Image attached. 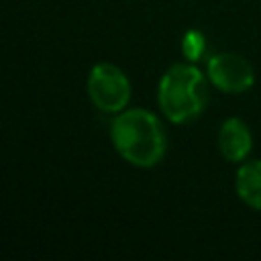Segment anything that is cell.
I'll return each mask as SVG.
<instances>
[{"label":"cell","instance_id":"obj_1","mask_svg":"<svg viewBox=\"0 0 261 261\" xmlns=\"http://www.w3.org/2000/svg\"><path fill=\"white\" fill-rule=\"evenodd\" d=\"M110 135L120 157L137 167H153L165 155V130L161 120L149 110L130 108L118 114Z\"/></svg>","mask_w":261,"mask_h":261},{"label":"cell","instance_id":"obj_2","mask_svg":"<svg viewBox=\"0 0 261 261\" xmlns=\"http://www.w3.org/2000/svg\"><path fill=\"white\" fill-rule=\"evenodd\" d=\"M159 106L175 124L198 118L208 106V82L196 65L175 63L159 82Z\"/></svg>","mask_w":261,"mask_h":261},{"label":"cell","instance_id":"obj_3","mask_svg":"<svg viewBox=\"0 0 261 261\" xmlns=\"http://www.w3.org/2000/svg\"><path fill=\"white\" fill-rule=\"evenodd\" d=\"M88 94L104 112H120L130 98L128 77L112 63H96L88 75Z\"/></svg>","mask_w":261,"mask_h":261},{"label":"cell","instance_id":"obj_4","mask_svg":"<svg viewBox=\"0 0 261 261\" xmlns=\"http://www.w3.org/2000/svg\"><path fill=\"white\" fill-rule=\"evenodd\" d=\"M208 77L218 90L241 94L253 86L255 71L251 63L237 53H216L208 59Z\"/></svg>","mask_w":261,"mask_h":261},{"label":"cell","instance_id":"obj_5","mask_svg":"<svg viewBox=\"0 0 261 261\" xmlns=\"http://www.w3.org/2000/svg\"><path fill=\"white\" fill-rule=\"evenodd\" d=\"M253 139L249 126L241 118H228L222 122L218 133V149L226 161H243L251 151Z\"/></svg>","mask_w":261,"mask_h":261},{"label":"cell","instance_id":"obj_6","mask_svg":"<svg viewBox=\"0 0 261 261\" xmlns=\"http://www.w3.org/2000/svg\"><path fill=\"white\" fill-rule=\"evenodd\" d=\"M234 188H237L239 198L247 206L261 210V161L259 159L249 161V163L239 167Z\"/></svg>","mask_w":261,"mask_h":261},{"label":"cell","instance_id":"obj_7","mask_svg":"<svg viewBox=\"0 0 261 261\" xmlns=\"http://www.w3.org/2000/svg\"><path fill=\"white\" fill-rule=\"evenodd\" d=\"M204 51H206V39H204V35H202L200 31L190 29V31L181 37V53H184V57H186L190 63H196V61L202 59Z\"/></svg>","mask_w":261,"mask_h":261}]
</instances>
